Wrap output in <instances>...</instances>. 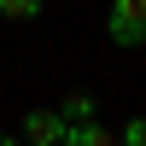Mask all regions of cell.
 Segmentation results:
<instances>
[{"instance_id": "cell-1", "label": "cell", "mask_w": 146, "mask_h": 146, "mask_svg": "<svg viewBox=\"0 0 146 146\" xmlns=\"http://www.w3.org/2000/svg\"><path fill=\"white\" fill-rule=\"evenodd\" d=\"M105 35L123 53H140L146 47V0H111L105 6Z\"/></svg>"}, {"instance_id": "cell-2", "label": "cell", "mask_w": 146, "mask_h": 146, "mask_svg": "<svg viewBox=\"0 0 146 146\" xmlns=\"http://www.w3.org/2000/svg\"><path fill=\"white\" fill-rule=\"evenodd\" d=\"M23 146H58L64 140V117L53 111V105H35V111H23Z\"/></svg>"}, {"instance_id": "cell-3", "label": "cell", "mask_w": 146, "mask_h": 146, "mask_svg": "<svg viewBox=\"0 0 146 146\" xmlns=\"http://www.w3.org/2000/svg\"><path fill=\"white\" fill-rule=\"evenodd\" d=\"M53 111H58V117H64V123H100V100H94V94H88V88H70V94H64V100H58V105H53Z\"/></svg>"}, {"instance_id": "cell-4", "label": "cell", "mask_w": 146, "mask_h": 146, "mask_svg": "<svg viewBox=\"0 0 146 146\" xmlns=\"http://www.w3.org/2000/svg\"><path fill=\"white\" fill-rule=\"evenodd\" d=\"M58 146H117V135L105 123H64V140Z\"/></svg>"}, {"instance_id": "cell-5", "label": "cell", "mask_w": 146, "mask_h": 146, "mask_svg": "<svg viewBox=\"0 0 146 146\" xmlns=\"http://www.w3.org/2000/svg\"><path fill=\"white\" fill-rule=\"evenodd\" d=\"M41 12H47V0H0V23H29Z\"/></svg>"}, {"instance_id": "cell-6", "label": "cell", "mask_w": 146, "mask_h": 146, "mask_svg": "<svg viewBox=\"0 0 146 146\" xmlns=\"http://www.w3.org/2000/svg\"><path fill=\"white\" fill-rule=\"evenodd\" d=\"M117 146H146V117H129L123 135H117Z\"/></svg>"}, {"instance_id": "cell-7", "label": "cell", "mask_w": 146, "mask_h": 146, "mask_svg": "<svg viewBox=\"0 0 146 146\" xmlns=\"http://www.w3.org/2000/svg\"><path fill=\"white\" fill-rule=\"evenodd\" d=\"M0 146H23V140H18V135H12V129H0Z\"/></svg>"}, {"instance_id": "cell-8", "label": "cell", "mask_w": 146, "mask_h": 146, "mask_svg": "<svg viewBox=\"0 0 146 146\" xmlns=\"http://www.w3.org/2000/svg\"><path fill=\"white\" fill-rule=\"evenodd\" d=\"M105 6H111V0H105Z\"/></svg>"}]
</instances>
